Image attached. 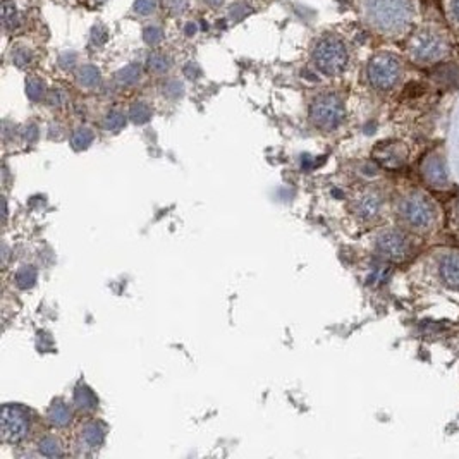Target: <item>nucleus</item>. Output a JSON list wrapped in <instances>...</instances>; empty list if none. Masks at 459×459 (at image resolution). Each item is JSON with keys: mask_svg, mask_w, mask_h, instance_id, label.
<instances>
[{"mask_svg": "<svg viewBox=\"0 0 459 459\" xmlns=\"http://www.w3.org/2000/svg\"><path fill=\"white\" fill-rule=\"evenodd\" d=\"M364 14L377 32L396 35L410 26L413 8L411 0H367Z\"/></svg>", "mask_w": 459, "mask_h": 459, "instance_id": "f257e3e1", "label": "nucleus"}, {"mask_svg": "<svg viewBox=\"0 0 459 459\" xmlns=\"http://www.w3.org/2000/svg\"><path fill=\"white\" fill-rule=\"evenodd\" d=\"M313 64L325 76H339L346 71L349 52L343 38L337 35H325L317 42L312 53Z\"/></svg>", "mask_w": 459, "mask_h": 459, "instance_id": "f03ea898", "label": "nucleus"}, {"mask_svg": "<svg viewBox=\"0 0 459 459\" xmlns=\"http://www.w3.org/2000/svg\"><path fill=\"white\" fill-rule=\"evenodd\" d=\"M449 43L438 32L430 28L418 29L408 42V53L418 64H434L444 59Z\"/></svg>", "mask_w": 459, "mask_h": 459, "instance_id": "7ed1b4c3", "label": "nucleus"}, {"mask_svg": "<svg viewBox=\"0 0 459 459\" xmlns=\"http://www.w3.org/2000/svg\"><path fill=\"white\" fill-rule=\"evenodd\" d=\"M346 117L344 102L336 93H322L315 97L310 106V119L319 129L334 131L343 124Z\"/></svg>", "mask_w": 459, "mask_h": 459, "instance_id": "20e7f679", "label": "nucleus"}, {"mask_svg": "<svg viewBox=\"0 0 459 459\" xmlns=\"http://www.w3.org/2000/svg\"><path fill=\"white\" fill-rule=\"evenodd\" d=\"M369 81L375 90L389 91L399 83L401 74H403V66L401 60L394 53H377L370 59L369 67H367Z\"/></svg>", "mask_w": 459, "mask_h": 459, "instance_id": "39448f33", "label": "nucleus"}, {"mask_svg": "<svg viewBox=\"0 0 459 459\" xmlns=\"http://www.w3.org/2000/svg\"><path fill=\"white\" fill-rule=\"evenodd\" d=\"M401 217L410 227L427 231L435 221V207L423 193H413L401 203Z\"/></svg>", "mask_w": 459, "mask_h": 459, "instance_id": "423d86ee", "label": "nucleus"}, {"mask_svg": "<svg viewBox=\"0 0 459 459\" xmlns=\"http://www.w3.org/2000/svg\"><path fill=\"white\" fill-rule=\"evenodd\" d=\"M29 434V413L21 406L8 404L2 410V437L8 442H21Z\"/></svg>", "mask_w": 459, "mask_h": 459, "instance_id": "0eeeda50", "label": "nucleus"}, {"mask_svg": "<svg viewBox=\"0 0 459 459\" xmlns=\"http://www.w3.org/2000/svg\"><path fill=\"white\" fill-rule=\"evenodd\" d=\"M377 249L390 262H403L411 251V243L404 232L389 229L377 238Z\"/></svg>", "mask_w": 459, "mask_h": 459, "instance_id": "6e6552de", "label": "nucleus"}, {"mask_svg": "<svg viewBox=\"0 0 459 459\" xmlns=\"http://www.w3.org/2000/svg\"><path fill=\"white\" fill-rule=\"evenodd\" d=\"M373 160L384 169L396 171L408 160V148L401 141H382L373 148Z\"/></svg>", "mask_w": 459, "mask_h": 459, "instance_id": "1a4fd4ad", "label": "nucleus"}, {"mask_svg": "<svg viewBox=\"0 0 459 459\" xmlns=\"http://www.w3.org/2000/svg\"><path fill=\"white\" fill-rule=\"evenodd\" d=\"M382 208V197L373 190H364L354 198L353 210L361 221H372L380 214Z\"/></svg>", "mask_w": 459, "mask_h": 459, "instance_id": "9d476101", "label": "nucleus"}, {"mask_svg": "<svg viewBox=\"0 0 459 459\" xmlns=\"http://www.w3.org/2000/svg\"><path fill=\"white\" fill-rule=\"evenodd\" d=\"M421 174H423L425 181L434 188H444L447 186L449 175L447 169H445L444 160L438 155H430L425 158L423 165H421Z\"/></svg>", "mask_w": 459, "mask_h": 459, "instance_id": "9b49d317", "label": "nucleus"}, {"mask_svg": "<svg viewBox=\"0 0 459 459\" xmlns=\"http://www.w3.org/2000/svg\"><path fill=\"white\" fill-rule=\"evenodd\" d=\"M441 279L449 289L459 291V253H449L441 260L438 265Z\"/></svg>", "mask_w": 459, "mask_h": 459, "instance_id": "f8f14e48", "label": "nucleus"}, {"mask_svg": "<svg viewBox=\"0 0 459 459\" xmlns=\"http://www.w3.org/2000/svg\"><path fill=\"white\" fill-rule=\"evenodd\" d=\"M103 437H106V428L100 423H97V421L86 423L83 427V430H81V441L90 449L99 447L103 442Z\"/></svg>", "mask_w": 459, "mask_h": 459, "instance_id": "ddd939ff", "label": "nucleus"}, {"mask_svg": "<svg viewBox=\"0 0 459 459\" xmlns=\"http://www.w3.org/2000/svg\"><path fill=\"white\" fill-rule=\"evenodd\" d=\"M73 420V413H71V408L67 406L66 403L62 401H57L50 406L49 410V421L53 425V427H67Z\"/></svg>", "mask_w": 459, "mask_h": 459, "instance_id": "4468645a", "label": "nucleus"}, {"mask_svg": "<svg viewBox=\"0 0 459 459\" xmlns=\"http://www.w3.org/2000/svg\"><path fill=\"white\" fill-rule=\"evenodd\" d=\"M74 403L77 404L79 410L91 411L97 408V397L88 387H77L76 394H74Z\"/></svg>", "mask_w": 459, "mask_h": 459, "instance_id": "2eb2a0df", "label": "nucleus"}, {"mask_svg": "<svg viewBox=\"0 0 459 459\" xmlns=\"http://www.w3.org/2000/svg\"><path fill=\"white\" fill-rule=\"evenodd\" d=\"M38 451L40 454L45 456V458H59V456L64 454L60 442L57 441V438L50 437V435H47V437H43L42 441H40Z\"/></svg>", "mask_w": 459, "mask_h": 459, "instance_id": "dca6fc26", "label": "nucleus"}, {"mask_svg": "<svg viewBox=\"0 0 459 459\" xmlns=\"http://www.w3.org/2000/svg\"><path fill=\"white\" fill-rule=\"evenodd\" d=\"M2 25L5 29H14L18 26V9L12 0L2 2Z\"/></svg>", "mask_w": 459, "mask_h": 459, "instance_id": "f3484780", "label": "nucleus"}, {"mask_svg": "<svg viewBox=\"0 0 459 459\" xmlns=\"http://www.w3.org/2000/svg\"><path fill=\"white\" fill-rule=\"evenodd\" d=\"M93 141V133L88 127H79L73 133V138H71V145H73L74 150H84L88 148Z\"/></svg>", "mask_w": 459, "mask_h": 459, "instance_id": "a211bd4d", "label": "nucleus"}, {"mask_svg": "<svg viewBox=\"0 0 459 459\" xmlns=\"http://www.w3.org/2000/svg\"><path fill=\"white\" fill-rule=\"evenodd\" d=\"M77 81H79L83 86H97V84L100 83V73L97 67L93 66H86L83 67V69L79 71V74H77Z\"/></svg>", "mask_w": 459, "mask_h": 459, "instance_id": "6ab92c4d", "label": "nucleus"}, {"mask_svg": "<svg viewBox=\"0 0 459 459\" xmlns=\"http://www.w3.org/2000/svg\"><path fill=\"white\" fill-rule=\"evenodd\" d=\"M36 281V270L33 266H23L21 270H18L16 273V284L21 289H28L35 284Z\"/></svg>", "mask_w": 459, "mask_h": 459, "instance_id": "aec40b11", "label": "nucleus"}, {"mask_svg": "<svg viewBox=\"0 0 459 459\" xmlns=\"http://www.w3.org/2000/svg\"><path fill=\"white\" fill-rule=\"evenodd\" d=\"M129 116H131V121H133L134 124H145V123H148V121H150L151 110H150V107L147 106V103L138 102V103H134L133 107H131Z\"/></svg>", "mask_w": 459, "mask_h": 459, "instance_id": "412c9836", "label": "nucleus"}, {"mask_svg": "<svg viewBox=\"0 0 459 459\" xmlns=\"http://www.w3.org/2000/svg\"><path fill=\"white\" fill-rule=\"evenodd\" d=\"M124 124H126V116L119 110H112V112L107 114L106 121H103V127L107 131H119L123 129Z\"/></svg>", "mask_w": 459, "mask_h": 459, "instance_id": "4be33fe9", "label": "nucleus"}, {"mask_svg": "<svg viewBox=\"0 0 459 459\" xmlns=\"http://www.w3.org/2000/svg\"><path fill=\"white\" fill-rule=\"evenodd\" d=\"M26 93H28L29 100L38 102V100H42L43 95H45V84H43V81L40 79H29L28 83H26Z\"/></svg>", "mask_w": 459, "mask_h": 459, "instance_id": "5701e85b", "label": "nucleus"}, {"mask_svg": "<svg viewBox=\"0 0 459 459\" xmlns=\"http://www.w3.org/2000/svg\"><path fill=\"white\" fill-rule=\"evenodd\" d=\"M148 66H150V69L153 71V73L162 74L171 67V60H169V57H165L164 53H153V55L150 57V60H148Z\"/></svg>", "mask_w": 459, "mask_h": 459, "instance_id": "b1692460", "label": "nucleus"}, {"mask_svg": "<svg viewBox=\"0 0 459 459\" xmlns=\"http://www.w3.org/2000/svg\"><path fill=\"white\" fill-rule=\"evenodd\" d=\"M117 79L119 83L123 84H134L138 79H140V67L136 66H127L117 74Z\"/></svg>", "mask_w": 459, "mask_h": 459, "instance_id": "393cba45", "label": "nucleus"}, {"mask_svg": "<svg viewBox=\"0 0 459 459\" xmlns=\"http://www.w3.org/2000/svg\"><path fill=\"white\" fill-rule=\"evenodd\" d=\"M143 38L145 42L150 43V45H157V43H160L162 40H164V33H162V29L157 28V26H148L143 33Z\"/></svg>", "mask_w": 459, "mask_h": 459, "instance_id": "a878e982", "label": "nucleus"}, {"mask_svg": "<svg viewBox=\"0 0 459 459\" xmlns=\"http://www.w3.org/2000/svg\"><path fill=\"white\" fill-rule=\"evenodd\" d=\"M155 8H157V0H136V4H134V11L141 16L151 14Z\"/></svg>", "mask_w": 459, "mask_h": 459, "instance_id": "bb28decb", "label": "nucleus"}, {"mask_svg": "<svg viewBox=\"0 0 459 459\" xmlns=\"http://www.w3.org/2000/svg\"><path fill=\"white\" fill-rule=\"evenodd\" d=\"M28 62H29L28 50H18V52L14 53V64L18 67H25Z\"/></svg>", "mask_w": 459, "mask_h": 459, "instance_id": "cd10ccee", "label": "nucleus"}, {"mask_svg": "<svg viewBox=\"0 0 459 459\" xmlns=\"http://www.w3.org/2000/svg\"><path fill=\"white\" fill-rule=\"evenodd\" d=\"M164 91L169 97H179L182 93V86L177 83V81H171V83H167Z\"/></svg>", "mask_w": 459, "mask_h": 459, "instance_id": "c85d7f7f", "label": "nucleus"}, {"mask_svg": "<svg viewBox=\"0 0 459 459\" xmlns=\"http://www.w3.org/2000/svg\"><path fill=\"white\" fill-rule=\"evenodd\" d=\"M449 16L459 26V0H449Z\"/></svg>", "mask_w": 459, "mask_h": 459, "instance_id": "c756f323", "label": "nucleus"}, {"mask_svg": "<svg viewBox=\"0 0 459 459\" xmlns=\"http://www.w3.org/2000/svg\"><path fill=\"white\" fill-rule=\"evenodd\" d=\"M74 62H76V59H74L73 53H64V55H60V59H59L60 67H64V69H69V67H73Z\"/></svg>", "mask_w": 459, "mask_h": 459, "instance_id": "7c9ffc66", "label": "nucleus"}, {"mask_svg": "<svg viewBox=\"0 0 459 459\" xmlns=\"http://www.w3.org/2000/svg\"><path fill=\"white\" fill-rule=\"evenodd\" d=\"M93 40H95V43H103L107 40V32L102 28V26H97V28L93 29Z\"/></svg>", "mask_w": 459, "mask_h": 459, "instance_id": "2f4dec72", "label": "nucleus"}, {"mask_svg": "<svg viewBox=\"0 0 459 459\" xmlns=\"http://www.w3.org/2000/svg\"><path fill=\"white\" fill-rule=\"evenodd\" d=\"M62 102H64V97L60 95L59 91H53L52 97H50V103H52V106H60Z\"/></svg>", "mask_w": 459, "mask_h": 459, "instance_id": "473e14b6", "label": "nucleus"}]
</instances>
